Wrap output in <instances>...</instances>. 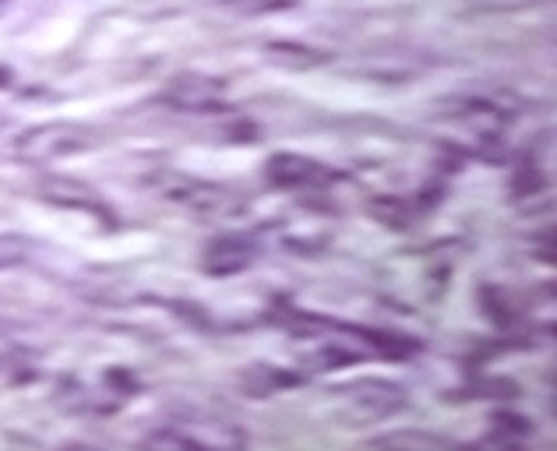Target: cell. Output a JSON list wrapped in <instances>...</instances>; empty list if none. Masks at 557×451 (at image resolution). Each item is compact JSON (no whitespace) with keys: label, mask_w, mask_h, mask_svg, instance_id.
<instances>
[{"label":"cell","mask_w":557,"mask_h":451,"mask_svg":"<svg viewBox=\"0 0 557 451\" xmlns=\"http://www.w3.org/2000/svg\"><path fill=\"white\" fill-rule=\"evenodd\" d=\"M99 145V135L82 124H71V121H50V124H36L22 130L14 138L11 152L14 159H22L28 166H50V163H61V159L71 155H82Z\"/></svg>","instance_id":"obj_1"},{"label":"cell","mask_w":557,"mask_h":451,"mask_svg":"<svg viewBox=\"0 0 557 451\" xmlns=\"http://www.w3.org/2000/svg\"><path fill=\"white\" fill-rule=\"evenodd\" d=\"M335 399H339V405H343L339 416L349 427L377 424V419H388L409 405L406 388L395 385V381H381V377H360V381H349L346 388L335 391Z\"/></svg>","instance_id":"obj_2"},{"label":"cell","mask_w":557,"mask_h":451,"mask_svg":"<svg viewBox=\"0 0 557 451\" xmlns=\"http://www.w3.org/2000/svg\"><path fill=\"white\" fill-rule=\"evenodd\" d=\"M156 191L159 198H166L173 205H181L195 215H223L237 209V201H233L237 195H230L226 187L184 177V173H163V177L156 180Z\"/></svg>","instance_id":"obj_3"},{"label":"cell","mask_w":557,"mask_h":451,"mask_svg":"<svg viewBox=\"0 0 557 451\" xmlns=\"http://www.w3.org/2000/svg\"><path fill=\"white\" fill-rule=\"evenodd\" d=\"M265 177L286 191H325L335 180H343V173L300 152H275L265 166Z\"/></svg>","instance_id":"obj_4"},{"label":"cell","mask_w":557,"mask_h":451,"mask_svg":"<svg viewBox=\"0 0 557 451\" xmlns=\"http://www.w3.org/2000/svg\"><path fill=\"white\" fill-rule=\"evenodd\" d=\"M163 103L184 113H215L226 107V85L205 75H181L163 89Z\"/></svg>","instance_id":"obj_5"},{"label":"cell","mask_w":557,"mask_h":451,"mask_svg":"<svg viewBox=\"0 0 557 451\" xmlns=\"http://www.w3.org/2000/svg\"><path fill=\"white\" fill-rule=\"evenodd\" d=\"M255 261H258V243L251 237H244V233H226V237L209 243L201 265L209 275H240Z\"/></svg>","instance_id":"obj_6"},{"label":"cell","mask_w":557,"mask_h":451,"mask_svg":"<svg viewBox=\"0 0 557 451\" xmlns=\"http://www.w3.org/2000/svg\"><path fill=\"white\" fill-rule=\"evenodd\" d=\"M42 198L50 205H64V209H78V212H89L99 215L102 223H113V212L107 209V201L96 191V187L82 184V180H71V177H53L42 184Z\"/></svg>","instance_id":"obj_7"},{"label":"cell","mask_w":557,"mask_h":451,"mask_svg":"<svg viewBox=\"0 0 557 451\" xmlns=\"http://www.w3.org/2000/svg\"><path fill=\"white\" fill-rule=\"evenodd\" d=\"M265 53L272 64L289 67V71H311L329 61V53H321L314 47H300V42H269Z\"/></svg>","instance_id":"obj_8"},{"label":"cell","mask_w":557,"mask_h":451,"mask_svg":"<svg viewBox=\"0 0 557 451\" xmlns=\"http://www.w3.org/2000/svg\"><path fill=\"white\" fill-rule=\"evenodd\" d=\"M371 215L374 220H381L388 229H406L409 223H413V205H409L406 198H374L371 201Z\"/></svg>","instance_id":"obj_9"},{"label":"cell","mask_w":557,"mask_h":451,"mask_svg":"<svg viewBox=\"0 0 557 451\" xmlns=\"http://www.w3.org/2000/svg\"><path fill=\"white\" fill-rule=\"evenodd\" d=\"M297 377H289V374H278L275 367H269V363H261V367H251L244 374V385H247V391L251 396H258V399H265V396H272L275 388H283V385H293Z\"/></svg>","instance_id":"obj_10"},{"label":"cell","mask_w":557,"mask_h":451,"mask_svg":"<svg viewBox=\"0 0 557 451\" xmlns=\"http://www.w3.org/2000/svg\"><path fill=\"white\" fill-rule=\"evenodd\" d=\"M371 444L377 448H420V451H431V448H448L445 438L437 434H423V430H403V434H381Z\"/></svg>","instance_id":"obj_11"},{"label":"cell","mask_w":557,"mask_h":451,"mask_svg":"<svg viewBox=\"0 0 557 451\" xmlns=\"http://www.w3.org/2000/svg\"><path fill=\"white\" fill-rule=\"evenodd\" d=\"M219 4L237 14H278V11H289L293 0H219Z\"/></svg>","instance_id":"obj_12"},{"label":"cell","mask_w":557,"mask_h":451,"mask_svg":"<svg viewBox=\"0 0 557 451\" xmlns=\"http://www.w3.org/2000/svg\"><path fill=\"white\" fill-rule=\"evenodd\" d=\"M28 254H33V243H28L25 237H0V268H11V265H22V261H28Z\"/></svg>","instance_id":"obj_13"},{"label":"cell","mask_w":557,"mask_h":451,"mask_svg":"<svg viewBox=\"0 0 557 451\" xmlns=\"http://www.w3.org/2000/svg\"><path fill=\"white\" fill-rule=\"evenodd\" d=\"M494 434H505V441H516L522 434H530V424L522 416H511V413H497L494 416Z\"/></svg>","instance_id":"obj_14"}]
</instances>
